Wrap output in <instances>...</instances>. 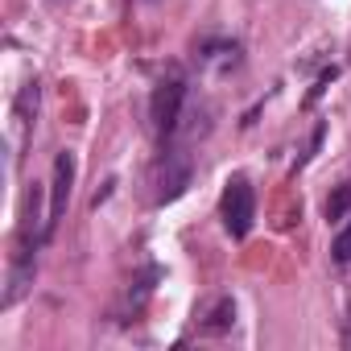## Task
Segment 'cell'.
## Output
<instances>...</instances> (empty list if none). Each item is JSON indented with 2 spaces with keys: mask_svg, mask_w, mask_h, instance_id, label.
Segmentation results:
<instances>
[{
  "mask_svg": "<svg viewBox=\"0 0 351 351\" xmlns=\"http://www.w3.org/2000/svg\"><path fill=\"white\" fill-rule=\"evenodd\" d=\"M330 261H335L339 269H347V265H351V219H347V228L335 236V244H330Z\"/></svg>",
  "mask_w": 351,
  "mask_h": 351,
  "instance_id": "cell-8",
  "label": "cell"
},
{
  "mask_svg": "<svg viewBox=\"0 0 351 351\" xmlns=\"http://www.w3.org/2000/svg\"><path fill=\"white\" fill-rule=\"evenodd\" d=\"M71 182H75V153H58V157H54V182H50V215H46V240L54 236L58 219L66 215V203H71Z\"/></svg>",
  "mask_w": 351,
  "mask_h": 351,
  "instance_id": "cell-4",
  "label": "cell"
},
{
  "mask_svg": "<svg viewBox=\"0 0 351 351\" xmlns=\"http://www.w3.org/2000/svg\"><path fill=\"white\" fill-rule=\"evenodd\" d=\"M182 104H186V83H182V75H165V79L153 87V95H149V116H153V128H157L161 136H169L173 128H178Z\"/></svg>",
  "mask_w": 351,
  "mask_h": 351,
  "instance_id": "cell-2",
  "label": "cell"
},
{
  "mask_svg": "<svg viewBox=\"0 0 351 351\" xmlns=\"http://www.w3.org/2000/svg\"><path fill=\"white\" fill-rule=\"evenodd\" d=\"M219 215H223L228 236L244 240V236L252 232V223H256V191H252V182L244 178V173L228 178V186H223V203H219Z\"/></svg>",
  "mask_w": 351,
  "mask_h": 351,
  "instance_id": "cell-1",
  "label": "cell"
},
{
  "mask_svg": "<svg viewBox=\"0 0 351 351\" xmlns=\"http://www.w3.org/2000/svg\"><path fill=\"white\" fill-rule=\"evenodd\" d=\"M347 211H351V178H347V182H339V186L330 191V199H326L322 215H326V223H339V219H347Z\"/></svg>",
  "mask_w": 351,
  "mask_h": 351,
  "instance_id": "cell-7",
  "label": "cell"
},
{
  "mask_svg": "<svg viewBox=\"0 0 351 351\" xmlns=\"http://www.w3.org/2000/svg\"><path fill=\"white\" fill-rule=\"evenodd\" d=\"M195 178V165H191V153L182 149H169L161 161H157V203H173L182 199L186 186Z\"/></svg>",
  "mask_w": 351,
  "mask_h": 351,
  "instance_id": "cell-3",
  "label": "cell"
},
{
  "mask_svg": "<svg viewBox=\"0 0 351 351\" xmlns=\"http://www.w3.org/2000/svg\"><path fill=\"white\" fill-rule=\"evenodd\" d=\"M34 116H38V79L25 83L21 95H17V128H21V145H25V136H29V128H34Z\"/></svg>",
  "mask_w": 351,
  "mask_h": 351,
  "instance_id": "cell-5",
  "label": "cell"
},
{
  "mask_svg": "<svg viewBox=\"0 0 351 351\" xmlns=\"http://www.w3.org/2000/svg\"><path fill=\"white\" fill-rule=\"evenodd\" d=\"M335 75H339V71H335V66H330V71H322V79H318V83H314V87H310V95H306V104H314V99H318V95H322V91H326V87H330V79H335Z\"/></svg>",
  "mask_w": 351,
  "mask_h": 351,
  "instance_id": "cell-9",
  "label": "cell"
},
{
  "mask_svg": "<svg viewBox=\"0 0 351 351\" xmlns=\"http://www.w3.org/2000/svg\"><path fill=\"white\" fill-rule=\"evenodd\" d=\"M232 322H236V306H232V298H219L215 310L207 314V322H203L199 330H203V335H223V330H232Z\"/></svg>",
  "mask_w": 351,
  "mask_h": 351,
  "instance_id": "cell-6",
  "label": "cell"
},
{
  "mask_svg": "<svg viewBox=\"0 0 351 351\" xmlns=\"http://www.w3.org/2000/svg\"><path fill=\"white\" fill-rule=\"evenodd\" d=\"M343 343L351 347V293H347V318H343Z\"/></svg>",
  "mask_w": 351,
  "mask_h": 351,
  "instance_id": "cell-10",
  "label": "cell"
}]
</instances>
